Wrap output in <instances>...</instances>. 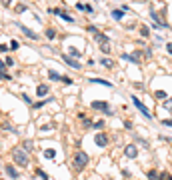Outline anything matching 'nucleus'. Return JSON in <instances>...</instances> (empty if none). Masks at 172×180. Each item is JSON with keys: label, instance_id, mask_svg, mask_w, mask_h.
I'll use <instances>...</instances> for the list:
<instances>
[{"label": "nucleus", "instance_id": "1", "mask_svg": "<svg viewBox=\"0 0 172 180\" xmlns=\"http://www.w3.org/2000/svg\"><path fill=\"white\" fill-rule=\"evenodd\" d=\"M12 160L16 162V164H18V166H22V168H26V166H28V162H30L28 154L24 152V150H22L20 146H16V148L12 150Z\"/></svg>", "mask_w": 172, "mask_h": 180}, {"label": "nucleus", "instance_id": "2", "mask_svg": "<svg viewBox=\"0 0 172 180\" xmlns=\"http://www.w3.org/2000/svg\"><path fill=\"white\" fill-rule=\"evenodd\" d=\"M88 154L84 152V150H76L74 152V158H72V162H74V168L76 170H82V168H86V164H88Z\"/></svg>", "mask_w": 172, "mask_h": 180}, {"label": "nucleus", "instance_id": "3", "mask_svg": "<svg viewBox=\"0 0 172 180\" xmlns=\"http://www.w3.org/2000/svg\"><path fill=\"white\" fill-rule=\"evenodd\" d=\"M90 106L94 108V110H102L104 114H108V116H112V108H110V104L106 102V100H94Z\"/></svg>", "mask_w": 172, "mask_h": 180}, {"label": "nucleus", "instance_id": "4", "mask_svg": "<svg viewBox=\"0 0 172 180\" xmlns=\"http://www.w3.org/2000/svg\"><path fill=\"white\" fill-rule=\"evenodd\" d=\"M130 100H132V104H134L136 108H138V110H140L142 114H144L146 118H150V120H152V114H150V110L146 108V104L142 102V100H140V98H136V96H130Z\"/></svg>", "mask_w": 172, "mask_h": 180}, {"label": "nucleus", "instance_id": "5", "mask_svg": "<svg viewBox=\"0 0 172 180\" xmlns=\"http://www.w3.org/2000/svg\"><path fill=\"white\" fill-rule=\"evenodd\" d=\"M48 12H50V14H58V16H62V20H66V22H74L72 16H70L68 12H64V8H50Z\"/></svg>", "mask_w": 172, "mask_h": 180}, {"label": "nucleus", "instance_id": "6", "mask_svg": "<svg viewBox=\"0 0 172 180\" xmlns=\"http://www.w3.org/2000/svg\"><path fill=\"white\" fill-rule=\"evenodd\" d=\"M16 26H18L20 30L24 32V36H28V38H30V40H38V34L34 32V30H30V28H28V26H24V24H20V22H16Z\"/></svg>", "mask_w": 172, "mask_h": 180}, {"label": "nucleus", "instance_id": "7", "mask_svg": "<svg viewBox=\"0 0 172 180\" xmlns=\"http://www.w3.org/2000/svg\"><path fill=\"white\" fill-rule=\"evenodd\" d=\"M94 142H96V146L104 148V146H108V136H106L104 132H98L96 136H94Z\"/></svg>", "mask_w": 172, "mask_h": 180}, {"label": "nucleus", "instance_id": "8", "mask_svg": "<svg viewBox=\"0 0 172 180\" xmlns=\"http://www.w3.org/2000/svg\"><path fill=\"white\" fill-rule=\"evenodd\" d=\"M62 60H64V62H66V64H68V66H70V68H74V70H80V68H82V64H80L78 60L70 58L68 54H62Z\"/></svg>", "mask_w": 172, "mask_h": 180}, {"label": "nucleus", "instance_id": "9", "mask_svg": "<svg viewBox=\"0 0 172 180\" xmlns=\"http://www.w3.org/2000/svg\"><path fill=\"white\" fill-rule=\"evenodd\" d=\"M124 154L128 156V158H136V156H138V148H136V144H126L124 146Z\"/></svg>", "mask_w": 172, "mask_h": 180}, {"label": "nucleus", "instance_id": "10", "mask_svg": "<svg viewBox=\"0 0 172 180\" xmlns=\"http://www.w3.org/2000/svg\"><path fill=\"white\" fill-rule=\"evenodd\" d=\"M48 92H50V86H48V84H38V86H36V96H38V98H44Z\"/></svg>", "mask_w": 172, "mask_h": 180}, {"label": "nucleus", "instance_id": "11", "mask_svg": "<svg viewBox=\"0 0 172 180\" xmlns=\"http://www.w3.org/2000/svg\"><path fill=\"white\" fill-rule=\"evenodd\" d=\"M88 82H92V84H102V86H106V88H112V82H108V80H104V78H88Z\"/></svg>", "mask_w": 172, "mask_h": 180}, {"label": "nucleus", "instance_id": "12", "mask_svg": "<svg viewBox=\"0 0 172 180\" xmlns=\"http://www.w3.org/2000/svg\"><path fill=\"white\" fill-rule=\"evenodd\" d=\"M6 174L10 176V178H20V174H18V170L12 166V164H6Z\"/></svg>", "mask_w": 172, "mask_h": 180}, {"label": "nucleus", "instance_id": "13", "mask_svg": "<svg viewBox=\"0 0 172 180\" xmlns=\"http://www.w3.org/2000/svg\"><path fill=\"white\" fill-rule=\"evenodd\" d=\"M94 38H96V42H98V44H108V42H110V38H108V36H106V34H96V36H94Z\"/></svg>", "mask_w": 172, "mask_h": 180}, {"label": "nucleus", "instance_id": "14", "mask_svg": "<svg viewBox=\"0 0 172 180\" xmlns=\"http://www.w3.org/2000/svg\"><path fill=\"white\" fill-rule=\"evenodd\" d=\"M68 56L76 60V58H80V56H82V52H80L78 48H72V46H70V48H68Z\"/></svg>", "mask_w": 172, "mask_h": 180}, {"label": "nucleus", "instance_id": "15", "mask_svg": "<svg viewBox=\"0 0 172 180\" xmlns=\"http://www.w3.org/2000/svg\"><path fill=\"white\" fill-rule=\"evenodd\" d=\"M100 64L104 68H114V60H110V58H100Z\"/></svg>", "mask_w": 172, "mask_h": 180}, {"label": "nucleus", "instance_id": "16", "mask_svg": "<svg viewBox=\"0 0 172 180\" xmlns=\"http://www.w3.org/2000/svg\"><path fill=\"white\" fill-rule=\"evenodd\" d=\"M54 156H56V150H54V148H46V150H44V158L46 160H52Z\"/></svg>", "mask_w": 172, "mask_h": 180}, {"label": "nucleus", "instance_id": "17", "mask_svg": "<svg viewBox=\"0 0 172 180\" xmlns=\"http://www.w3.org/2000/svg\"><path fill=\"white\" fill-rule=\"evenodd\" d=\"M76 8H78V10H82V12H92V6H90V4H82V2H78V4H76Z\"/></svg>", "mask_w": 172, "mask_h": 180}, {"label": "nucleus", "instance_id": "18", "mask_svg": "<svg viewBox=\"0 0 172 180\" xmlns=\"http://www.w3.org/2000/svg\"><path fill=\"white\" fill-rule=\"evenodd\" d=\"M48 78L50 80H60V82H62V74L54 72V70H48Z\"/></svg>", "mask_w": 172, "mask_h": 180}, {"label": "nucleus", "instance_id": "19", "mask_svg": "<svg viewBox=\"0 0 172 180\" xmlns=\"http://www.w3.org/2000/svg\"><path fill=\"white\" fill-rule=\"evenodd\" d=\"M50 100H52V98H44V100H38V102H34V104H32V108H42L44 104H48Z\"/></svg>", "mask_w": 172, "mask_h": 180}, {"label": "nucleus", "instance_id": "20", "mask_svg": "<svg viewBox=\"0 0 172 180\" xmlns=\"http://www.w3.org/2000/svg\"><path fill=\"white\" fill-rule=\"evenodd\" d=\"M122 16H124L122 10H118V8H114V10H112V18L114 20H122Z\"/></svg>", "mask_w": 172, "mask_h": 180}, {"label": "nucleus", "instance_id": "21", "mask_svg": "<svg viewBox=\"0 0 172 180\" xmlns=\"http://www.w3.org/2000/svg\"><path fill=\"white\" fill-rule=\"evenodd\" d=\"M46 38L48 40H54V38H56V30H54V28H48V30H46Z\"/></svg>", "mask_w": 172, "mask_h": 180}, {"label": "nucleus", "instance_id": "22", "mask_svg": "<svg viewBox=\"0 0 172 180\" xmlns=\"http://www.w3.org/2000/svg\"><path fill=\"white\" fill-rule=\"evenodd\" d=\"M36 176H38L40 180H50V178H48V174L44 172V170H40V168H38V170H36Z\"/></svg>", "mask_w": 172, "mask_h": 180}, {"label": "nucleus", "instance_id": "23", "mask_svg": "<svg viewBox=\"0 0 172 180\" xmlns=\"http://www.w3.org/2000/svg\"><path fill=\"white\" fill-rule=\"evenodd\" d=\"M154 96H156V98H158V100H166V98H168V96H166V92H164V90H156V92H154Z\"/></svg>", "mask_w": 172, "mask_h": 180}, {"label": "nucleus", "instance_id": "24", "mask_svg": "<svg viewBox=\"0 0 172 180\" xmlns=\"http://www.w3.org/2000/svg\"><path fill=\"white\" fill-rule=\"evenodd\" d=\"M140 34H142L144 38H148V36H150V28L148 26H140Z\"/></svg>", "mask_w": 172, "mask_h": 180}, {"label": "nucleus", "instance_id": "25", "mask_svg": "<svg viewBox=\"0 0 172 180\" xmlns=\"http://www.w3.org/2000/svg\"><path fill=\"white\" fill-rule=\"evenodd\" d=\"M22 146H24V148H22V150H24V152H30V150H32V142H30V140H26V142H24V144H22Z\"/></svg>", "mask_w": 172, "mask_h": 180}, {"label": "nucleus", "instance_id": "26", "mask_svg": "<svg viewBox=\"0 0 172 180\" xmlns=\"http://www.w3.org/2000/svg\"><path fill=\"white\" fill-rule=\"evenodd\" d=\"M92 128H94V130H100V128H104V120H96V122L92 124Z\"/></svg>", "mask_w": 172, "mask_h": 180}, {"label": "nucleus", "instance_id": "27", "mask_svg": "<svg viewBox=\"0 0 172 180\" xmlns=\"http://www.w3.org/2000/svg\"><path fill=\"white\" fill-rule=\"evenodd\" d=\"M86 30H88V32H92L94 36H96V34H100V30H98V28H96V26H92V24H90V26L86 28Z\"/></svg>", "mask_w": 172, "mask_h": 180}, {"label": "nucleus", "instance_id": "28", "mask_svg": "<svg viewBox=\"0 0 172 180\" xmlns=\"http://www.w3.org/2000/svg\"><path fill=\"white\" fill-rule=\"evenodd\" d=\"M146 176H148V180H158V174L154 172V170H150V172L146 174Z\"/></svg>", "mask_w": 172, "mask_h": 180}, {"label": "nucleus", "instance_id": "29", "mask_svg": "<svg viewBox=\"0 0 172 180\" xmlns=\"http://www.w3.org/2000/svg\"><path fill=\"white\" fill-rule=\"evenodd\" d=\"M22 100H24L26 104H30V106H32V104H34V102H32V98H30L28 94H22Z\"/></svg>", "mask_w": 172, "mask_h": 180}, {"label": "nucleus", "instance_id": "30", "mask_svg": "<svg viewBox=\"0 0 172 180\" xmlns=\"http://www.w3.org/2000/svg\"><path fill=\"white\" fill-rule=\"evenodd\" d=\"M26 10H28L26 4H18V6H16V12H26Z\"/></svg>", "mask_w": 172, "mask_h": 180}, {"label": "nucleus", "instance_id": "31", "mask_svg": "<svg viewBox=\"0 0 172 180\" xmlns=\"http://www.w3.org/2000/svg\"><path fill=\"white\" fill-rule=\"evenodd\" d=\"M100 52L108 54V52H110V46H108V44H100Z\"/></svg>", "mask_w": 172, "mask_h": 180}, {"label": "nucleus", "instance_id": "32", "mask_svg": "<svg viewBox=\"0 0 172 180\" xmlns=\"http://www.w3.org/2000/svg\"><path fill=\"white\" fill-rule=\"evenodd\" d=\"M164 108H166V110H170V108H172V98H166L164 100Z\"/></svg>", "mask_w": 172, "mask_h": 180}, {"label": "nucleus", "instance_id": "33", "mask_svg": "<svg viewBox=\"0 0 172 180\" xmlns=\"http://www.w3.org/2000/svg\"><path fill=\"white\" fill-rule=\"evenodd\" d=\"M136 140H138V142H140V144H142L144 148H150V144H148V142H146L144 138H136Z\"/></svg>", "mask_w": 172, "mask_h": 180}, {"label": "nucleus", "instance_id": "34", "mask_svg": "<svg viewBox=\"0 0 172 180\" xmlns=\"http://www.w3.org/2000/svg\"><path fill=\"white\" fill-rule=\"evenodd\" d=\"M6 62H0V72H2V74H6Z\"/></svg>", "mask_w": 172, "mask_h": 180}, {"label": "nucleus", "instance_id": "35", "mask_svg": "<svg viewBox=\"0 0 172 180\" xmlns=\"http://www.w3.org/2000/svg\"><path fill=\"white\" fill-rule=\"evenodd\" d=\"M62 82H64V84H72L74 80H72V78H68V76H62Z\"/></svg>", "mask_w": 172, "mask_h": 180}, {"label": "nucleus", "instance_id": "36", "mask_svg": "<svg viewBox=\"0 0 172 180\" xmlns=\"http://www.w3.org/2000/svg\"><path fill=\"white\" fill-rule=\"evenodd\" d=\"M162 124H164V126H170V128H172V118H168V120L164 118V120H162Z\"/></svg>", "mask_w": 172, "mask_h": 180}, {"label": "nucleus", "instance_id": "37", "mask_svg": "<svg viewBox=\"0 0 172 180\" xmlns=\"http://www.w3.org/2000/svg\"><path fill=\"white\" fill-rule=\"evenodd\" d=\"M144 56H146V58H152V50H150V48H146V50H144Z\"/></svg>", "mask_w": 172, "mask_h": 180}, {"label": "nucleus", "instance_id": "38", "mask_svg": "<svg viewBox=\"0 0 172 180\" xmlns=\"http://www.w3.org/2000/svg\"><path fill=\"white\" fill-rule=\"evenodd\" d=\"M10 48H12V50H16V48H18V42H16V40H12V42H10Z\"/></svg>", "mask_w": 172, "mask_h": 180}, {"label": "nucleus", "instance_id": "39", "mask_svg": "<svg viewBox=\"0 0 172 180\" xmlns=\"http://www.w3.org/2000/svg\"><path fill=\"white\" fill-rule=\"evenodd\" d=\"M4 130H8V132H16V130H14V128L10 126V124H4Z\"/></svg>", "mask_w": 172, "mask_h": 180}, {"label": "nucleus", "instance_id": "40", "mask_svg": "<svg viewBox=\"0 0 172 180\" xmlns=\"http://www.w3.org/2000/svg\"><path fill=\"white\" fill-rule=\"evenodd\" d=\"M166 50H168V54H172V42H166Z\"/></svg>", "mask_w": 172, "mask_h": 180}, {"label": "nucleus", "instance_id": "41", "mask_svg": "<svg viewBox=\"0 0 172 180\" xmlns=\"http://www.w3.org/2000/svg\"><path fill=\"white\" fill-rule=\"evenodd\" d=\"M12 64H14V60L10 58V56H8V58H6V66H12Z\"/></svg>", "mask_w": 172, "mask_h": 180}, {"label": "nucleus", "instance_id": "42", "mask_svg": "<svg viewBox=\"0 0 172 180\" xmlns=\"http://www.w3.org/2000/svg\"><path fill=\"white\" fill-rule=\"evenodd\" d=\"M6 50H8L6 44H0V52H6Z\"/></svg>", "mask_w": 172, "mask_h": 180}, {"label": "nucleus", "instance_id": "43", "mask_svg": "<svg viewBox=\"0 0 172 180\" xmlns=\"http://www.w3.org/2000/svg\"><path fill=\"white\" fill-rule=\"evenodd\" d=\"M168 180H172V176H170V174H168Z\"/></svg>", "mask_w": 172, "mask_h": 180}]
</instances>
